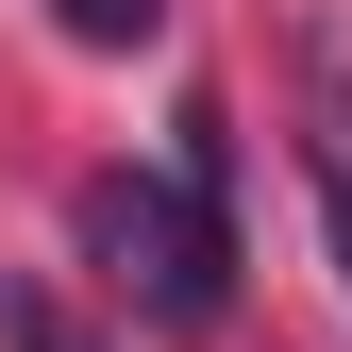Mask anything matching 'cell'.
I'll use <instances>...</instances> for the list:
<instances>
[{"label": "cell", "mask_w": 352, "mask_h": 352, "mask_svg": "<svg viewBox=\"0 0 352 352\" xmlns=\"http://www.w3.org/2000/svg\"><path fill=\"white\" fill-rule=\"evenodd\" d=\"M302 168H319L336 285H352V17H319V34H302Z\"/></svg>", "instance_id": "obj_2"}, {"label": "cell", "mask_w": 352, "mask_h": 352, "mask_svg": "<svg viewBox=\"0 0 352 352\" xmlns=\"http://www.w3.org/2000/svg\"><path fill=\"white\" fill-rule=\"evenodd\" d=\"M84 269L135 302L151 336H218V302H235V218H218L185 168H101V185L67 201Z\"/></svg>", "instance_id": "obj_1"}, {"label": "cell", "mask_w": 352, "mask_h": 352, "mask_svg": "<svg viewBox=\"0 0 352 352\" xmlns=\"http://www.w3.org/2000/svg\"><path fill=\"white\" fill-rule=\"evenodd\" d=\"M0 352H101V336H84L51 285H0Z\"/></svg>", "instance_id": "obj_4"}, {"label": "cell", "mask_w": 352, "mask_h": 352, "mask_svg": "<svg viewBox=\"0 0 352 352\" xmlns=\"http://www.w3.org/2000/svg\"><path fill=\"white\" fill-rule=\"evenodd\" d=\"M51 34H67V51H151L168 0H51Z\"/></svg>", "instance_id": "obj_3"}]
</instances>
